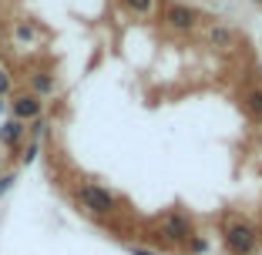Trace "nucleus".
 <instances>
[{"label":"nucleus","mask_w":262,"mask_h":255,"mask_svg":"<svg viewBox=\"0 0 262 255\" xmlns=\"http://www.w3.org/2000/svg\"><path fill=\"white\" fill-rule=\"evenodd\" d=\"M24 134H27V124H24V121H17V118L0 121V145H4V148H10V151H14V148L24 141Z\"/></svg>","instance_id":"6"},{"label":"nucleus","mask_w":262,"mask_h":255,"mask_svg":"<svg viewBox=\"0 0 262 255\" xmlns=\"http://www.w3.org/2000/svg\"><path fill=\"white\" fill-rule=\"evenodd\" d=\"M17 37H20V40H31V37H34V31L27 27V24H20V27H17Z\"/></svg>","instance_id":"16"},{"label":"nucleus","mask_w":262,"mask_h":255,"mask_svg":"<svg viewBox=\"0 0 262 255\" xmlns=\"http://www.w3.org/2000/svg\"><path fill=\"white\" fill-rule=\"evenodd\" d=\"M222 245L229 255H252L259 248V228L246 218H229L222 228Z\"/></svg>","instance_id":"1"},{"label":"nucleus","mask_w":262,"mask_h":255,"mask_svg":"<svg viewBox=\"0 0 262 255\" xmlns=\"http://www.w3.org/2000/svg\"><path fill=\"white\" fill-rule=\"evenodd\" d=\"M10 87H14V74H10L7 64H0V98H7Z\"/></svg>","instance_id":"10"},{"label":"nucleus","mask_w":262,"mask_h":255,"mask_svg":"<svg viewBox=\"0 0 262 255\" xmlns=\"http://www.w3.org/2000/svg\"><path fill=\"white\" fill-rule=\"evenodd\" d=\"M27 131H31V141H40V138H44V134H47V121H44V114L34 118V121L27 124Z\"/></svg>","instance_id":"11"},{"label":"nucleus","mask_w":262,"mask_h":255,"mask_svg":"<svg viewBox=\"0 0 262 255\" xmlns=\"http://www.w3.org/2000/svg\"><path fill=\"white\" fill-rule=\"evenodd\" d=\"M185 248H188V255H205V248H208V242L202 239V235H192V239L185 242Z\"/></svg>","instance_id":"12"},{"label":"nucleus","mask_w":262,"mask_h":255,"mask_svg":"<svg viewBox=\"0 0 262 255\" xmlns=\"http://www.w3.org/2000/svg\"><path fill=\"white\" fill-rule=\"evenodd\" d=\"M232 44H235V34L229 27H212L208 31V47H219L222 51V47H232Z\"/></svg>","instance_id":"8"},{"label":"nucleus","mask_w":262,"mask_h":255,"mask_svg":"<svg viewBox=\"0 0 262 255\" xmlns=\"http://www.w3.org/2000/svg\"><path fill=\"white\" fill-rule=\"evenodd\" d=\"M131 255H158V252H155V248H141V245H135V248H131Z\"/></svg>","instance_id":"17"},{"label":"nucleus","mask_w":262,"mask_h":255,"mask_svg":"<svg viewBox=\"0 0 262 255\" xmlns=\"http://www.w3.org/2000/svg\"><path fill=\"white\" fill-rule=\"evenodd\" d=\"M121 4L131 10V14H138V17L151 14V7H155V0H121Z\"/></svg>","instance_id":"9"},{"label":"nucleus","mask_w":262,"mask_h":255,"mask_svg":"<svg viewBox=\"0 0 262 255\" xmlns=\"http://www.w3.org/2000/svg\"><path fill=\"white\" fill-rule=\"evenodd\" d=\"M54 87H57L54 74H47V71H34V74H31V94L47 98V94H54Z\"/></svg>","instance_id":"7"},{"label":"nucleus","mask_w":262,"mask_h":255,"mask_svg":"<svg viewBox=\"0 0 262 255\" xmlns=\"http://www.w3.org/2000/svg\"><path fill=\"white\" fill-rule=\"evenodd\" d=\"M77 201H81V208H88L91 215H98V218L115 215V212H118L115 192H108L104 185H94V181H88V185L77 188Z\"/></svg>","instance_id":"2"},{"label":"nucleus","mask_w":262,"mask_h":255,"mask_svg":"<svg viewBox=\"0 0 262 255\" xmlns=\"http://www.w3.org/2000/svg\"><path fill=\"white\" fill-rule=\"evenodd\" d=\"M37 151H40V141H31V145L24 148V155H20V165H34V161H37Z\"/></svg>","instance_id":"13"},{"label":"nucleus","mask_w":262,"mask_h":255,"mask_svg":"<svg viewBox=\"0 0 262 255\" xmlns=\"http://www.w3.org/2000/svg\"><path fill=\"white\" fill-rule=\"evenodd\" d=\"M199 20H202L199 10L185 7V4H168V10H165V24H168L171 31H192Z\"/></svg>","instance_id":"5"},{"label":"nucleus","mask_w":262,"mask_h":255,"mask_svg":"<svg viewBox=\"0 0 262 255\" xmlns=\"http://www.w3.org/2000/svg\"><path fill=\"white\" fill-rule=\"evenodd\" d=\"M14 181H17L14 171H4V175H0V195H7L10 188H14Z\"/></svg>","instance_id":"14"},{"label":"nucleus","mask_w":262,"mask_h":255,"mask_svg":"<svg viewBox=\"0 0 262 255\" xmlns=\"http://www.w3.org/2000/svg\"><path fill=\"white\" fill-rule=\"evenodd\" d=\"M0 111H4V98H0Z\"/></svg>","instance_id":"18"},{"label":"nucleus","mask_w":262,"mask_h":255,"mask_svg":"<svg viewBox=\"0 0 262 255\" xmlns=\"http://www.w3.org/2000/svg\"><path fill=\"white\" fill-rule=\"evenodd\" d=\"M249 111H255L262 118V91H249Z\"/></svg>","instance_id":"15"},{"label":"nucleus","mask_w":262,"mask_h":255,"mask_svg":"<svg viewBox=\"0 0 262 255\" xmlns=\"http://www.w3.org/2000/svg\"><path fill=\"white\" fill-rule=\"evenodd\" d=\"M192 235H195V228H192V218H188L185 212H168V215L162 218V239L165 242H171V245H185Z\"/></svg>","instance_id":"3"},{"label":"nucleus","mask_w":262,"mask_h":255,"mask_svg":"<svg viewBox=\"0 0 262 255\" xmlns=\"http://www.w3.org/2000/svg\"><path fill=\"white\" fill-rule=\"evenodd\" d=\"M40 114H44V101H40L37 94H31V91L14 94V101H10V118L31 124L34 118H40Z\"/></svg>","instance_id":"4"}]
</instances>
